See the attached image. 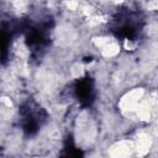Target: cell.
Instances as JSON below:
<instances>
[{"instance_id":"6da1fadb","label":"cell","mask_w":158,"mask_h":158,"mask_svg":"<svg viewBox=\"0 0 158 158\" xmlns=\"http://www.w3.org/2000/svg\"><path fill=\"white\" fill-rule=\"evenodd\" d=\"M74 91H75V95L80 102L89 104L93 100V93H94V86H93L91 80L88 78L79 80L75 85Z\"/></svg>"}]
</instances>
